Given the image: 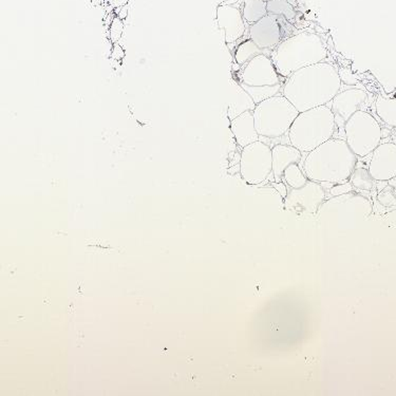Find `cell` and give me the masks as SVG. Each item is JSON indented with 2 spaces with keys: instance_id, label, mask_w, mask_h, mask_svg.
Here are the masks:
<instances>
[{
  "instance_id": "obj_2",
  "label": "cell",
  "mask_w": 396,
  "mask_h": 396,
  "mask_svg": "<svg viewBox=\"0 0 396 396\" xmlns=\"http://www.w3.org/2000/svg\"><path fill=\"white\" fill-rule=\"evenodd\" d=\"M357 161L345 139L332 138L307 153L302 170L314 182L339 184L349 181Z\"/></svg>"
},
{
  "instance_id": "obj_18",
  "label": "cell",
  "mask_w": 396,
  "mask_h": 396,
  "mask_svg": "<svg viewBox=\"0 0 396 396\" xmlns=\"http://www.w3.org/2000/svg\"><path fill=\"white\" fill-rule=\"evenodd\" d=\"M375 110L383 123L396 128V98L378 96L375 102Z\"/></svg>"
},
{
  "instance_id": "obj_22",
  "label": "cell",
  "mask_w": 396,
  "mask_h": 396,
  "mask_svg": "<svg viewBox=\"0 0 396 396\" xmlns=\"http://www.w3.org/2000/svg\"><path fill=\"white\" fill-rule=\"evenodd\" d=\"M349 182L351 183L354 189L357 191H370L374 187L376 181L372 178L369 170L364 167H357L352 172Z\"/></svg>"
},
{
  "instance_id": "obj_15",
  "label": "cell",
  "mask_w": 396,
  "mask_h": 396,
  "mask_svg": "<svg viewBox=\"0 0 396 396\" xmlns=\"http://www.w3.org/2000/svg\"><path fill=\"white\" fill-rule=\"evenodd\" d=\"M273 153V177L275 182H281L284 170L292 165L299 164L302 153L293 145L278 144L272 148Z\"/></svg>"
},
{
  "instance_id": "obj_1",
  "label": "cell",
  "mask_w": 396,
  "mask_h": 396,
  "mask_svg": "<svg viewBox=\"0 0 396 396\" xmlns=\"http://www.w3.org/2000/svg\"><path fill=\"white\" fill-rule=\"evenodd\" d=\"M339 71L328 63H318L293 73L286 79L281 94L299 113L330 104L340 91Z\"/></svg>"
},
{
  "instance_id": "obj_7",
  "label": "cell",
  "mask_w": 396,
  "mask_h": 396,
  "mask_svg": "<svg viewBox=\"0 0 396 396\" xmlns=\"http://www.w3.org/2000/svg\"><path fill=\"white\" fill-rule=\"evenodd\" d=\"M373 206L370 200L355 191L345 195L335 196L326 200L318 210L320 220L326 219L337 224L343 220L366 218L372 212Z\"/></svg>"
},
{
  "instance_id": "obj_26",
  "label": "cell",
  "mask_w": 396,
  "mask_h": 396,
  "mask_svg": "<svg viewBox=\"0 0 396 396\" xmlns=\"http://www.w3.org/2000/svg\"><path fill=\"white\" fill-rule=\"evenodd\" d=\"M353 191H355V189L352 186L351 183L347 181V182L334 184V186L330 189V195L335 197V196L345 195V193H351Z\"/></svg>"
},
{
  "instance_id": "obj_19",
  "label": "cell",
  "mask_w": 396,
  "mask_h": 396,
  "mask_svg": "<svg viewBox=\"0 0 396 396\" xmlns=\"http://www.w3.org/2000/svg\"><path fill=\"white\" fill-rule=\"evenodd\" d=\"M267 0H243L242 15L248 25L256 24L257 22L267 15Z\"/></svg>"
},
{
  "instance_id": "obj_23",
  "label": "cell",
  "mask_w": 396,
  "mask_h": 396,
  "mask_svg": "<svg viewBox=\"0 0 396 396\" xmlns=\"http://www.w3.org/2000/svg\"><path fill=\"white\" fill-rule=\"evenodd\" d=\"M282 181L290 189H299L309 182V178L305 176L303 170L299 167V164H292L283 172Z\"/></svg>"
},
{
  "instance_id": "obj_5",
  "label": "cell",
  "mask_w": 396,
  "mask_h": 396,
  "mask_svg": "<svg viewBox=\"0 0 396 396\" xmlns=\"http://www.w3.org/2000/svg\"><path fill=\"white\" fill-rule=\"evenodd\" d=\"M255 127L263 138L277 139L288 134L299 111L282 94L257 105L254 109Z\"/></svg>"
},
{
  "instance_id": "obj_10",
  "label": "cell",
  "mask_w": 396,
  "mask_h": 396,
  "mask_svg": "<svg viewBox=\"0 0 396 396\" xmlns=\"http://www.w3.org/2000/svg\"><path fill=\"white\" fill-rule=\"evenodd\" d=\"M239 83L253 87L276 86L282 84L271 56L260 54L242 67Z\"/></svg>"
},
{
  "instance_id": "obj_4",
  "label": "cell",
  "mask_w": 396,
  "mask_h": 396,
  "mask_svg": "<svg viewBox=\"0 0 396 396\" xmlns=\"http://www.w3.org/2000/svg\"><path fill=\"white\" fill-rule=\"evenodd\" d=\"M336 129L334 113L328 105L303 111L288 132L290 144L301 153H311L331 140Z\"/></svg>"
},
{
  "instance_id": "obj_20",
  "label": "cell",
  "mask_w": 396,
  "mask_h": 396,
  "mask_svg": "<svg viewBox=\"0 0 396 396\" xmlns=\"http://www.w3.org/2000/svg\"><path fill=\"white\" fill-rule=\"evenodd\" d=\"M271 52L272 51H267V50L261 49L252 39H248V41L242 43L241 45L238 46L237 49H236V63H237L239 66L243 67L245 66L248 62H250L253 58L260 56V54H267V56H271Z\"/></svg>"
},
{
  "instance_id": "obj_25",
  "label": "cell",
  "mask_w": 396,
  "mask_h": 396,
  "mask_svg": "<svg viewBox=\"0 0 396 396\" xmlns=\"http://www.w3.org/2000/svg\"><path fill=\"white\" fill-rule=\"evenodd\" d=\"M377 201L385 207L396 206V191L391 186L387 185L383 191H379L378 195H377Z\"/></svg>"
},
{
  "instance_id": "obj_14",
  "label": "cell",
  "mask_w": 396,
  "mask_h": 396,
  "mask_svg": "<svg viewBox=\"0 0 396 396\" xmlns=\"http://www.w3.org/2000/svg\"><path fill=\"white\" fill-rule=\"evenodd\" d=\"M219 28L224 31L225 41L234 44L239 41L245 33V20L239 8L223 5L217 11Z\"/></svg>"
},
{
  "instance_id": "obj_24",
  "label": "cell",
  "mask_w": 396,
  "mask_h": 396,
  "mask_svg": "<svg viewBox=\"0 0 396 396\" xmlns=\"http://www.w3.org/2000/svg\"><path fill=\"white\" fill-rule=\"evenodd\" d=\"M267 14L283 16L288 22L296 18V11L288 0H267Z\"/></svg>"
},
{
  "instance_id": "obj_16",
  "label": "cell",
  "mask_w": 396,
  "mask_h": 396,
  "mask_svg": "<svg viewBox=\"0 0 396 396\" xmlns=\"http://www.w3.org/2000/svg\"><path fill=\"white\" fill-rule=\"evenodd\" d=\"M231 129L241 148L257 142L260 138L255 127L254 113L246 111L231 121Z\"/></svg>"
},
{
  "instance_id": "obj_17",
  "label": "cell",
  "mask_w": 396,
  "mask_h": 396,
  "mask_svg": "<svg viewBox=\"0 0 396 396\" xmlns=\"http://www.w3.org/2000/svg\"><path fill=\"white\" fill-rule=\"evenodd\" d=\"M231 90L233 91H231V94L227 115H229V119L233 121L234 119L239 117L242 113H246V111H254L257 105L255 104L252 96L241 87L239 82L236 83V82L233 81V83H231Z\"/></svg>"
},
{
  "instance_id": "obj_3",
  "label": "cell",
  "mask_w": 396,
  "mask_h": 396,
  "mask_svg": "<svg viewBox=\"0 0 396 396\" xmlns=\"http://www.w3.org/2000/svg\"><path fill=\"white\" fill-rule=\"evenodd\" d=\"M328 50L321 37L309 32L288 37L271 52L276 70L283 79L305 67L324 62Z\"/></svg>"
},
{
  "instance_id": "obj_28",
  "label": "cell",
  "mask_w": 396,
  "mask_h": 396,
  "mask_svg": "<svg viewBox=\"0 0 396 396\" xmlns=\"http://www.w3.org/2000/svg\"><path fill=\"white\" fill-rule=\"evenodd\" d=\"M272 186H273L274 189H275L276 191L281 195V197L283 198V199L286 197V195H288V187H286V184H284L282 181L281 182L272 183Z\"/></svg>"
},
{
  "instance_id": "obj_27",
  "label": "cell",
  "mask_w": 396,
  "mask_h": 396,
  "mask_svg": "<svg viewBox=\"0 0 396 396\" xmlns=\"http://www.w3.org/2000/svg\"><path fill=\"white\" fill-rule=\"evenodd\" d=\"M124 25L121 18H117L113 20V24L110 27V37L113 41H119L123 33Z\"/></svg>"
},
{
  "instance_id": "obj_6",
  "label": "cell",
  "mask_w": 396,
  "mask_h": 396,
  "mask_svg": "<svg viewBox=\"0 0 396 396\" xmlns=\"http://www.w3.org/2000/svg\"><path fill=\"white\" fill-rule=\"evenodd\" d=\"M345 142L358 158L372 155L383 139V130L374 117L366 111L354 113L343 127Z\"/></svg>"
},
{
  "instance_id": "obj_29",
  "label": "cell",
  "mask_w": 396,
  "mask_h": 396,
  "mask_svg": "<svg viewBox=\"0 0 396 396\" xmlns=\"http://www.w3.org/2000/svg\"><path fill=\"white\" fill-rule=\"evenodd\" d=\"M395 191H396V187H395Z\"/></svg>"
},
{
  "instance_id": "obj_13",
  "label": "cell",
  "mask_w": 396,
  "mask_h": 396,
  "mask_svg": "<svg viewBox=\"0 0 396 396\" xmlns=\"http://www.w3.org/2000/svg\"><path fill=\"white\" fill-rule=\"evenodd\" d=\"M368 100V94L364 90L359 88H351V89L339 91L331 102V109L334 113L335 123L336 126H343L347 120L360 110V107Z\"/></svg>"
},
{
  "instance_id": "obj_21",
  "label": "cell",
  "mask_w": 396,
  "mask_h": 396,
  "mask_svg": "<svg viewBox=\"0 0 396 396\" xmlns=\"http://www.w3.org/2000/svg\"><path fill=\"white\" fill-rule=\"evenodd\" d=\"M241 87L252 96L254 100L255 104H260L263 101L267 98H273V96H278L281 92L282 87L284 84H279L276 86H263V87H253V86L244 85V84L239 83Z\"/></svg>"
},
{
  "instance_id": "obj_9",
  "label": "cell",
  "mask_w": 396,
  "mask_h": 396,
  "mask_svg": "<svg viewBox=\"0 0 396 396\" xmlns=\"http://www.w3.org/2000/svg\"><path fill=\"white\" fill-rule=\"evenodd\" d=\"M284 207L300 215H315L326 201V191L320 183L309 180L299 189H290L284 198Z\"/></svg>"
},
{
  "instance_id": "obj_12",
  "label": "cell",
  "mask_w": 396,
  "mask_h": 396,
  "mask_svg": "<svg viewBox=\"0 0 396 396\" xmlns=\"http://www.w3.org/2000/svg\"><path fill=\"white\" fill-rule=\"evenodd\" d=\"M368 170L376 182L396 179V144L381 143L372 153Z\"/></svg>"
},
{
  "instance_id": "obj_11",
  "label": "cell",
  "mask_w": 396,
  "mask_h": 396,
  "mask_svg": "<svg viewBox=\"0 0 396 396\" xmlns=\"http://www.w3.org/2000/svg\"><path fill=\"white\" fill-rule=\"evenodd\" d=\"M283 16L272 15L267 14L261 18L256 24L252 25L250 28V39L261 49L273 51L284 37Z\"/></svg>"
},
{
  "instance_id": "obj_8",
  "label": "cell",
  "mask_w": 396,
  "mask_h": 396,
  "mask_svg": "<svg viewBox=\"0 0 396 396\" xmlns=\"http://www.w3.org/2000/svg\"><path fill=\"white\" fill-rule=\"evenodd\" d=\"M240 174L248 184L264 183L273 174L272 147L262 141H257L242 148Z\"/></svg>"
}]
</instances>
